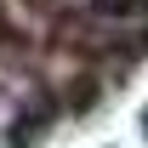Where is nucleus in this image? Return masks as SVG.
I'll return each instance as SVG.
<instances>
[{
	"label": "nucleus",
	"instance_id": "nucleus-1",
	"mask_svg": "<svg viewBox=\"0 0 148 148\" xmlns=\"http://www.w3.org/2000/svg\"><path fill=\"white\" fill-rule=\"evenodd\" d=\"M143 137H148V108H143Z\"/></svg>",
	"mask_w": 148,
	"mask_h": 148
}]
</instances>
